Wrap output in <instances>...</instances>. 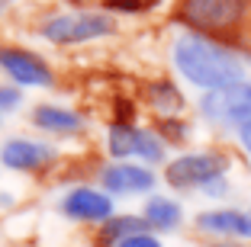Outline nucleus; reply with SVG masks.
<instances>
[{"mask_svg": "<svg viewBox=\"0 0 251 247\" xmlns=\"http://www.w3.org/2000/svg\"><path fill=\"white\" fill-rule=\"evenodd\" d=\"M174 67L190 80L193 87L206 90H222L232 87L238 80H245V65L232 48L219 45L216 39L197 36V32H184L174 42Z\"/></svg>", "mask_w": 251, "mask_h": 247, "instance_id": "obj_1", "label": "nucleus"}, {"mask_svg": "<svg viewBox=\"0 0 251 247\" xmlns=\"http://www.w3.org/2000/svg\"><path fill=\"white\" fill-rule=\"evenodd\" d=\"M174 16L197 36H229L248 16V0H180Z\"/></svg>", "mask_w": 251, "mask_h": 247, "instance_id": "obj_2", "label": "nucleus"}, {"mask_svg": "<svg viewBox=\"0 0 251 247\" xmlns=\"http://www.w3.org/2000/svg\"><path fill=\"white\" fill-rule=\"evenodd\" d=\"M229 170V160L226 154L216 151H197V154H180L164 167V180L171 183L174 189H203L209 186L213 180L226 177Z\"/></svg>", "mask_w": 251, "mask_h": 247, "instance_id": "obj_3", "label": "nucleus"}, {"mask_svg": "<svg viewBox=\"0 0 251 247\" xmlns=\"http://www.w3.org/2000/svg\"><path fill=\"white\" fill-rule=\"evenodd\" d=\"M116 29L113 16L106 13H65V16H52L42 26V36L55 45H77V42H90V39H103Z\"/></svg>", "mask_w": 251, "mask_h": 247, "instance_id": "obj_4", "label": "nucleus"}, {"mask_svg": "<svg viewBox=\"0 0 251 247\" xmlns=\"http://www.w3.org/2000/svg\"><path fill=\"white\" fill-rule=\"evenodd\" d=\"M200 112L216 125H235L242 129L251 122V80H238L232 87L213 90L200 100Z\"/></svg>", "mask_w": 251, "mask_h": 247, "instance_id": "obj_5", "label": "nucleus"}, {"mask_svg": "<svg viewBox=\"0 0 251 247\" xmlns=\"http://www.w3.org/2000/svg\"><path fill=\"white\" fill-rule=\"evenodd\" d=\"M0 67L23 87H52V71L39 55L23 48H0Z\"/></svg>", "mask_w": 251, "mask_h": 247, "instance_id": "obj_6", "label": "nucleus"}, {"mask_svg": "<svg viewBox=\"0 0 251 247\" xmlns=\"http://www.w3.org/2000/svg\"><path fill=\"white\" fill-rule=\"evenodd\" d=\"M61 209H65V215L77 218V222H103V218H113V199L106 193L81 186L74 193H68Z\"/></svg>", "mask_w": 251, "mask_h": 247, "instance_id": "obj_7", "label": "nucleus"}, {"mask_svg": "<svg viewBox=\"0 0 251 247\" xmlns=\"http://www.w3.org/2000/svg\"><path fill=\"white\" fill-rule=\"evenodd\" d=\"M52 157H55V151L49 145L26 141V138H13V141H7V145L0 148V160L13 170H39Z\"/></svg>", "mask_w": 251, "mask_h": 247, "instance_id": "obj_8", "label": "nucleus"}, {"mask_svg": "<svg viewBox=\"0 0 251 247\" xmlns=\"http://www.w3.org/2000/svg\"><path fill=\"white\" fill-rule=\"evenodd\" d=\"M103 186L110 193H148L155 186V174L135 164H110L103 170Z\"/></svg>", "mask_w": 251, "mask_h": 247, "instance_id": "obj_9", "label": "nucleus"}, {"mask_svg": "<svg viewBox=\"0 0 251 247\" xmlns=\"http://www.w3.org/2000/svg\"><path fill=\"white\" fill-rule=\"evenodd\" d=\"M197 228L219 238H242L245 228V209H213L197 215Z\"/></svg>", "mask_w": 251, "mask_h": 247, "instance_id": "obj_10", "label": "nucleus"}, {"mask_svg": "<svg viewBox=\"0 0 251 247\" xmlns=\"http://www.w3.org/2000/svg\"><path fill=\"white\" fill-rule=\"evenodd\" d=\"M142 218L148 222V228H158V231H171V228L180 225V218H184V212H180V205L174 202V199H164V196H151L145 205V212H142Z\"/></svg>", "mask_w": 251, "mask_h": 247, "instance_id": "obj_11", "label": "nucleus"}, {"mask_svg": "<svg viewBox=\"0 0 251 247\" xmlns=\"http://www.w3.org/2000/svg\"><path fill=\"white\" fill-rule=\"evenodd\" d=\"M145 228H148V222L142 215H113L103 225V231H100V247L123 244V241L135 238V234H145Z\"/></svg>", "mask_w": 251, "mask_h": 247, "instance_id": "obj_12", "label": "nucleus"}, {"mask_svg": "<svg viewBox=\"0 0 251 247\" xmlns=\"http://www.w3.org/2000/svg\"><path fill=\"white\" fill-rule=\"evenodd\" d=\"M32 122L45 132H77L81 129V116L61 106H39L32 112Z\"/></svg>", "mask_w": 251, "mask_h": 247, "instance_id": "obj_13", "label": "nucleus"}, {"mask_svg": "<svg viewBox=\"0 0 251 247\" xmlns=\"http://www.w3.org/2000/svg\"><path fill=\"white\" fill-rule=\"evenodd\" d=\"M139 132L142 129H132V125H126V122L110 125L106 148H110L113 157H129V154H135V148H139Z\"/></svg>", "mask_w": 251, "mask_h": 247, "instance_id": "obj_14", "label": "nucleus"}, {"mask_svg": "<svg viewBox=\"0 0 251 247\" xmlns=\"http://www.w3.org/2000/svg\"><path fill=\"white\" fill-rule=\"evenodd\" d=\"M148 103L155 109H161L164 116H174L180 106H184V96H180V90L171 84V80H155L151 87H148Z\"/></svg>", "mask_w": 251, "mask_h": 247, "instance_id": "obj_15", "label": "nucleus"}, {"mask_svg": "<svg viewBox=\"0 0 251 247\" xmlns=\"http://www.w3.org/2000/svg\"><path fill=\"white\" fill-rule=\"evenodd\" d=\"M158 129L168 135V141H184V135H187V125L184 122H174V119H161Z\"/></svg>", "mask_w": 251, "mask_h": 247, "instance_id": "obj_16", "label": "nucleus"}, {"mask_svg": "<svg viewBox=\"0 0 251 247\" xmlns=\"http://www.w3.org/2000/svg\"><path fill=\"white\" fill-rule=\"evenodd\" d=\"M103 7L126 10V13H135V10H145V0H103Z\"/></svg>", "mask_w": 251, "mask_h": 247, "instance_id": "obj_17", "label": "nucleus"}, {"mask_svg": "<svg viewBox=\"0 0 251 247\" xmlns=\"http://www.w3.org/2000/svg\"><path fill=\"white\" fill-rule=\"evenodd\" d=\"M119 247H161V241L158 238H151V234H135V238H129V241H123Z\"/></svg>", "mask_w": 251, "mask_h": 247, "instance_id": "obj_18", "label": "nucleus"}, {"mask_svg": "<svg viewBox=\"0 0 251 247\" xmlns=\"http://www.w3.org/2000/svg\"><path fill=\"white\" fill-rule=\"evenodd\" d=\"M16 103H20V90H13V87H0V112H3V109H13Z\"/></svg>", "mask_w": 251, "mask_h": 247, "instance_id": "obj_19", "label": "nucleus"}, {"mask_svg": "<svg viewBox=\"0 0 251 247\" xmlns=\"http://www.w3.org/2000/svg\"><path fill=\"white\" fill-rule=\"evenodd\" d=\"M203 193H209V196H222V193H229V183H226V177H219V180H213L209 186H203Z\"/></svg>", "mask_w": 251, "mask_h": 247, "instance_id": "obj_20", "label": "nucleus"}, {"mask_svg": "<svg viewBox=\"0 0 251 247\" xmlns=\"http://www.w3.org/2000/svg\"><path fill=\"white\" fill-rule=\"evenodd\" d=\"M238 141H242L245 154H248V157H251V122H245L242 129H238Z\"/></svg>", "mask_w": 251, "mask_h": 247, "instance_id": "obj_21", "label": "nucleus"}, {"mask_svg": "<svg viewBox=\"0 0 251 247\" xmlns=\"http://www.w3.org/2000/svg\"><path fill=\"white\" fill-rule=\"evenodd\" d=\"M242 238L251 241V209H245V228H242Z\"/></svg>", "mask_w": 251, "mask_h": 247, "instance_id": "obj_22", "label": "nucleus"}, {"mask_svg": "<svg viewBox=\"0 0 251 247\" xmlns=\"http://www.w3.org/2000/svg\"><path fill=\"white\" fill-rule=\"evenodd\" d=\"M213 247H238V244H232V241H222V244H213Z\"/></svg>", "mask_w": 251, "mask_h": 247, "instance_id": "obj_23", "label": "nucleus"}, {"mask_svg": "<svg viewBox=\"0 0 251 247\" xmlns=\"http://www.w3.org/2000/svg\"><path fill=\"white\" fill-rule=\"evenodd\" d=\"M7 3H10V0H0V10H3V7H7Z\"/></svg>", "mask_w": 251, "mask_h": 247, "instance_id": "obj_24", "label": "nucleus"}]
</instances>
